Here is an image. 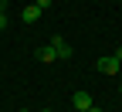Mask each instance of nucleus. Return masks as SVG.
<instances>
[{
  "mask_svg": "<svg viewBox=\"0 0 122 112\" xmlns=\"http://www.w3.org/2000/svg\"><path fill=\"white\" fill-rule=\"evenodd\" d=\"M119 68H122V61H119L115 54H105V58H98V71H102V75H119Z\"/></svg>",
  "mask_w": 122,
  "mask_h": 112,
  "instance_id": "1",
  "label": "nucleus"
},
{
  "mask_svg": "<svg viewBox=\"0 0 122 112\" xmlns=\"http://www.w3.org/2000/svg\"><path fill=\"white\" fill-rule=\"evenodd\" d=\"M41 14H44V10H41L37 4H30V7L20 10V21H24V24H37V21H41Z\"/></svg>",
  "mask_w": 122,
  "mask_h": 112,
  "instance_id": "2",
  "label": "nucleus"
},
{
  "mask_svg": "<svg viewBox=\"0 0 122 112\" xmlns=\"http://www.w3.org/2000/svg\"><path fill=\"white\" fill-rule=\"evenodd\" d=\"M51 48H54V51H58V58H71V44H68L65 37H61V34H58V37L51 41Z\"/></svg>",
  "mask_w": 122,
  "mask_h": 112,
  "instance_id": "3",
  "label": "nucleus"
},
{
  "mask_svg": "<svg viewBox=\"0 0 122 112\" xmlns=\"http://www.w3.org/2000/svg\"><path fill=\"white\" fill-rule=\"evenodd\" d=\"M34 54H37V61H44V65H51V61L58 58V51H54V48H51V44H44V48H37V51H34Z\"/></svg>",
  "mask_w": 122,
  "mask_h": 112,
  "instance_id": "4",
  "label": "nucleus"
},
{
  "mask_svg": "<svg viewBox=\"0 0 122 112\" xmlns=\"http://www.w3.org/2000/svg\"><path fill=\"white\" fill-rule=\"evenodd\" d=\"M71 102H75V109H92V95L88 92H75Z\"/></svg>",
  "mask_w": 122,
  "mask_h": 112,
  "instance_id": "5",
  "label": "nucleus"
},
{
  "mask_svg": "<svg viewBox=\"0 0 122 112\" xmlns=\"http://www.w3.org/2000/svg\"><path fill=\"white\" fill-rule=\"evenodd\" d=\"M51 4H54V0H37V7H41V10H48Z\"/></svg>",
  "mask_w": 122,
  "mask_h": 112,
  "instance_id": "6",
  "label": "nucleus"
},
{
  "mask_svg": "<svg viewBox=\"0 0 122 112\" xmlns=\"http://www.w3.org/2000/svg\"><path fill=\"white\" fill-rule=\"evenodd\" d=\"M4 27H7V17H4V14H0V31H4Z\"/></svg>",
  "mask_w": 122,
  "mask_h": 112,
  "instance_id": "7",
  "label": "nucleus"
},
{
  "mask_svg": "<svg viewBox=\"0 0 122 112\" xmlns=\"http://www.w3.org/2000/svg\"><path fill=\"white\" fill-rule=\"evenodd\" d=\"M115 58H119V61H122V48H119V51H115Z\"/></svg>",
  "mask_w": 122,
  "mask_h": 112,
  "instance_id": "8",
  "label": "nucleus"
},
{
  "mask_svg": "<svg viewBox=\"0 0 122 112\" xmlns=\"http://www.w3.org/2000/svg\"><path fill=\"white\" fill-rule=\"evenodd\" d=\"M0 14H4V0H0Z\"/></svg>",
  "mask_w": 122,
  "mask_h": 112,
  "instance_id": "9",
  "label": "nucleus"
},
{
  "mask_svg": "<svg viewBox=\"0 0 122 112\" xmlns=\"http://www.w3.org/2000/svg\"><path fill=\"white\" fill-rule=\"evenodd\" d=\"M88 112H102V109H88Z\"/></svg>",
  "mask_w": 122,
  "mask_h": 112,
  "instance_id": "10",
  "label": "nucleus"
},
{
  "mask_svg": "<svg viewBox=\"0 0 122 112\" xmlns=\"http://www.w3.org/2000/svg\"><path fill=\"white\" fill-rule=\"evenodd\" d=\"M41 112H54V109H41Z\"/></svg>",
  "mask_w": 122,
  "mask_h": 112,
  "instance_id": "11",
  "label": "nucleus"
},
{
  "mask_svg": "<svg viewBox=\"0 0 122 112\" xmlns=\"http://www.w3.org/2000/svg\"><path fill=\"white\" fill-rule=\"evenodd\" d=\"M78 112H88V109H78Z\"/></svg>",
  "mask_w": 122,
  "mask_h": 112,
  "instance_id": "12",
  "label": "nucleus"
},
{
  "mask_svg": "<svg viewBox=\"0 0 122 112\" xmlns=\"http://www.w3.org/2000/svg\"><path fill=\"white\" fill-rule=\"evenodd\" d=\"M20 112H30V109H20Z\"/></svg>",
  "mask_w": 122,
  "mask_h": 112,
  "instance_id": "13",
  "label": "nucleus"
}]
</instances>
